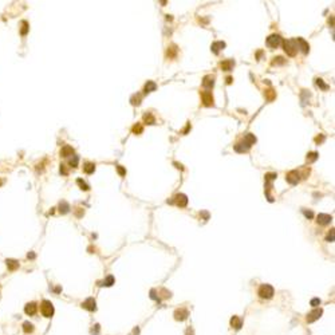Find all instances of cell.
<instances>
[{
    "label": "cell",
    "instance_id": "1",
    "mask_svg": "<svg viewBox=\"0 0 335 335\" xmlns=\"http://www.w3.org/2000/svg\"><path fill=\"white\" fill-rule=\"evenodd\" d=\"M273 292L275 291H273L272 286H270V284H262L259 291H257V294H259V296L262 299H271L273 296Z\"/></svg>",
    "mask_w": 335,
    "mask_h": 335
},
{
    "label": "cell",
    "instance_id": "2",
    "mask_svg": "<svg viewBox=\"0 0 335 335\" xmlns=\"http://www.w3.org/2000/svg\"><path fill=\"white\" fill-rule=\"evenodd\" d=\"M281 43H283L284 51L287 52V55H289V57H295V55H296L298 46H296L295 39H291V40H284V42H281Z\"/></svg>",
    "mask_w": 335,
    "mask_h": 335
},
{
    "label": "cell",
    "instance_id": "3",
    "mask_svg": "<svg viewBox=\"0 0 335 335\" xmlns=\"http://www.w3.org/2000/svg\"><path fill=\"white\" fill-rule=\"evenodd\" d=\"M40 311H42V314H43V316L51 318V316L54 315V306H52V303L48 302V300H43V302H42V306H40Z\"/></svg>",
    "mask_w": 335,
    "mask_h": 335
},
{
    "label": "cell",
    "instance_id": "4",
    "mask_svg": "<svg viewBox=\"0 0 335 335\" xmlns=\"http://www.w3.org/2000/svg\"><path fill=\"white\" fill-rule=\"evenodd\" d=\"M168 203L176 204V205L180 206V208H184V206H187V204H188V197L185 195H182V193H179V195H176V197H174L173 200L168 201Z\"/></svg>",
    "mask_w": 335,
    "mask_h": 335
},
{
    "label": "cell",
    "instance_id": "5",
    "mask_svg": "<svg viewBox=\"0 0 335 335\" xmlns=\"http://www.w3.org/2000/svg\"><path fill=\"white\" fill-rule=\"evenodd\" d=\"M281 38L280 35H276V34H273V35H270L267 38V46L271 47V48H276V47H279L281 44Z\"/></svg>",
    "mask_w": 335,
    "mask_h": 335
},
{
    "label": "cell",
    "instance_id": "6",
    "mask_svg": "<svg viewBox=\"0 0 335 335\" xmlns=\"http://www.w3.org/2000/svg\"><path fill=\"white\" fill-rule=\"evenodd\" d=\"M286 180H287V181H288L291 185H296L298 182H299V180H300L299 172H296V170L288 172V173H287V176H286Z\"/></svg>",
    "mask_w": 335,
    "mask_h": 335
},
{
    "label": "cell",
    "instance_id": "7",
    "mask_svg": "<svg viewBox=\"0 0 335 335\" xmlns=\"http://www.w3.org/2000/svg\"><path fill=\"white\" fill-rule=\"evenodd\" d=\"M322 314H323L322 308H315V310H312L311 312H308V315H307V322H308V323H312V322L318 320V319L322 316Z\"/></svg>",
    "mask_w": 335,
    "mask_h": 335
},
{
    "label": "cell",
    "instance_id": "8",
    "mask_svg": "<svg viewBox=\"0 0 335 335\" xmlns=\"http://www.w3.org/2000/svg\"><path fill=\"white\" fill-rule=\"evenodd\" d=\"M201 99H203L204 106H206V107L213 106V97H212L211 91H203L201 93Z\"/></svg>",
    "mask_w": 335,
    "mask_h": 335
},
{
    "label": "cell",
    "instance_id": "9",
    "mask_svg": "<svg viewBox=\"0 0 335 335\" xmlns=\"http://www.w3.org/2000/svg\"><path fill=\"white\" fill-rule=\"evenodd\" d=\"M295 42H296V46H298V50H302L303 54H308V51H310V46H308V43L304 40V39L302 38H296L295 39Z\"/></svg>",
    "mask_w": 335,
    "mask_h": 335
},
{
    "label": "cell",
    "instance_id": "10",
    "mask_svg": "<svg viewBox=\"0 0 335 335\" xmlns=\"http://www.w3.org/2000/svg\"><path fill=\"white\" fill-rule=\"evenodd\" d=\"M82 307L86 308L87 311H95V310H97V303H95L94 298H89V299H86L83 303H82Z\"/></svg>",
    "mask_w": 335,
    "mask_h": 335
},
{
    "label": "cell",
    "instance_id": "11",
    "mask_svg": "<svg viewBox=\"0 0 335 335\" xmlns=\"http://www.w3.org/2000/svg\"><path fill=\"white\" fill-rule=\"evenodd\" d=\"M316 221H318V224H320V225H327L332 221V217L330 216V215L320 213V215H318V220H316Z\"/></svg>",
    "mask_w": 335,
    "mask_h": 335
},
{
    "label": "cell",
    "instance_id": "12",
    "mask_svg": "<svg viewBox=\"0 0 335 335\" xmlns=\"http://www.w3.org/2000/svg\"><path fill=\"white\" fill-rule=\"evenodd\" d=\"M249 149H251V146H249L245 141H241V142H239L235 145V150L237 151V153H247Z\"/></svg>",
    "mask_w": 335,
    "mask_h": 335
},
{
    "label": "cell",
    "instance_id": "13",
    "mask_svg": "<svg viewBox=\"0 0 335 335\" xmlns=\"http://www.w3.org/2000/svg\"><path fill=\"white\" fill-rule=\"evenodd\" d=\"M215 84V76L213 75H205L203 79V86L205 87V89H212Z\"/></svg>",
    "mask_w": 335,
    "mask_h": 335
},
{
    "label": "cell",
    "instance_id": "14",
    "mask_svg": "<svg viewBox=\"0 0 335 335\" xmlns=\"http://www.w3.org/2000/svg\"><path fill=\"white\" fill-rule=\"evenodd\" d=\"M36 310H38V306H36V303H34V302L27 303V304H26V307H24L26 314H27V315H30V316L31 315H35Z\"/></svg>",
    "mask_w": 335,
    "mask_h": 335
},
{
    "label": "cell",
    "instance_id": "15",
    "mask_svg": "<svg viewBox=\"0 0 335 335\" xmlns=\"http://www.w3.org/2000/svg\"><path fill=\"white\" fill-rule=\"evenodd\" d=\"M233 66H235V62H233L232 59H227V60H223L221 63H220V68L224 71H231L233 68Z\"/></svg>",
    "mask_w": 335,
    "mask_h": 335
},
{
    "label": "cell",
    "instance_id": "16",
    "mask_svg": "<svg viewBox=\"0 0 335 335\" xmlns=\"http://www.w3.org/2000/svg\"><path fill=\"white\" fill-rule=\"evenodd\" d=\"M225 46H227V44H225L224 42H215V43H212L211 50H212V52H213V54H219L220 50H224Z\"/></svg>",
    "mask_w": 335,
    "mask_h": 335
},
{
    "label": "cell",
    "instance_id": "17",
    "mask_svg": "<svg viewBox=\"0 0 335 335\" xmlns=\"http://www.w3.org/2000/svg\"><path fill=\"white\" fill-rule=\"evenodd\" d=\"M174 318L176 320H185L188 318V311L185 308H180V310H176L174 312Z\"/></svg>",
    "mask_w": 335,
    "mask_h": 335
},
{
    "label": "cell",
    "instance_id": "18",
    "mask_svg": "<svg viewBox=\"0 0 335 335\" xmlns=\"http://www.w3.org/2000/svg\"><path fill=\"white\" fill-rule=\"evenodd\" d=\"M73 154H74V149L68 145H65L62 148V150H60V156L62 157H68V156H73Z\"/></svg>",
    "mask_w": 335,
    "mask_h": 335
},
{
    "label": "cell",
    "instance_id": "19",
    "mask_svg": "<svg viewBox=\"0 0 335 335\" xmlns=\"http://www.w3.org/2000/svg\"><path fill=\"white\" fill-rule=\"evenodd\" d=\"M83 170H84V173H87V174L94 173L95 164H93V162H86V164H84V166H83Z\"/></svg>",
    "mask_w": 335,
    "mask_h": 335
},
{
    "label": "cell",
    "instance_id": "20",
    "mask_svg": "<svg viewBox=\"0 0 335 335\" xmlns=\"http://www.w3.org/2000/svg\"><path fill=\"white\" fill-rule=\"evenodd\" d=\"M156 89H157V84L154 83V82H151V81H148V83L145 84V89H143V91H145V94H148V93L154 91Z\"/></svg>",
    "mask_w": 335,
    "mask_h": 335
},
{
    "label": "cell",
    "instance_id": "21",
    "mask_svg": "<svg viewBox=\"0 0 335 335\" xmlns=\"http://www.w3.org/2000/svg\"><path fill=\"white\" fill-rule=\"evenodd\" d=\"M243 141H245V142L248 143L249 146H252L255 142H256V137H255L253 134H251V133H248V134L244 135V140H243Z\"/></svg>",
    "mask_w": 335,
    "mask_h": 335
},
{
    "label": "cell",
    "instance_id": "22",
    "mask_svg": "<svg viewBox=\"0 0 335 335\" xmlns=\"http://www.w3.org/2000/svg\"><path fill=\"white\" fill-rule=\"evenodd\" d=\"M7 267L10 268V270L11 271H15V270H18V268H19V263L16 262V260H12V259H8L7 260Z\"/></svg>",
    "mask_w": 335,
    "mask_h": 335
},
{
    "label": "cell",
    "instance_id": "23",
    "mask_svg": "<svg viewBox=\"0 0 335 335\" xmlns=\"http://www.w3.org/2000/svg\"><path fill=\"white\" fill-rule=\"evenodd\" d=\"M231 326L235 327L236 330H239L241 327V319L237 318V316H233L232 319H231Z\"/></svg>",
    "mask_w": 335,
    "mask_h": 335
},
{
    "label": "cell",
    "instance_id": "24",
    "mask_svg": "<svg viewBox=\"0 0 335 335\" xmlns=\"http://www.w3.org/2000/svg\"><path fill=\"white\" fill-rule=\"evenodd\" d=\"M68 211H70V205H68L66 201H62V203H60V205H59V212L65 215V213H67Z\"/></svg>",
    "mask_w": 335,
    "mask_h": 335
},
{
    "label": "cell",
    "instance_id": "25",
    "mask_svg": "<svg viewBox=\"0 0 335 335\" xmlns=\"http://www.w3.org/2000/svg\"><path fill=\"white\" fill-rule=\"evenodd\" d=\"M143 121H145L148 125H154V123H156V119H154V117L151 115L150 113H148V114H145V115H143Z\"/></svg>",
    "mask_w": 335,
    "mask_h": 335
},
{
    "label": "cell",
    "instance_id": "26",
    "mask_svg": "<svg viewBox=\"0 0 335 335\" xmlns=\"http://www.w3.org/2000/svg\"><path fill=\"white\" fill-rule=\"evenodd\" d=\"M113 284H114V278H113V276H111V275H109L107 278H106L105 280H103L102 283L99 284V286H106V287H110V286H113Z\"/></svg>",
    "mask_w": 335,
    "mask_h": 335
},
{
    "label": "cell",
    "instance_id": "27",
    "mask_svg": "<svg viewBox=\"0 0 335 335\" xmlns=\"http://www.w3.org/2000/svg\"><path fill=\"white\" fill-rule=\"evenodd\" d=\"M23 330H24L26 334H28V332H32V331H34V326L30 323V322H24V323H23Z\"/></svg>",
    "mask_w": 335,
    "mask_h": 335
},
{
    "label": "cell",
    "instance_id": "28",
    "mask_svg": "<svg viewBox=\"0 0 335 335\" xmlns=\"http://www.w3.org/2000/svg\"><path fill=\"white\" fill-rule=\"evenodd\" d=\"M286 63V59L281 57H278V58H273L272 60V66H278V65H284Z\"/></svg>",
    "mask_w": 335,
    "mask_h": 335
},
{
    "label": "cell",
    "instance_id": "29",
    "mask_svg": "<svg viewBox=\"0 0 335 335\" xmlns=\"http://www.w3.org/2000/svg\"><path fill=\"white\" fill-rule=\"evenodd\" d=\"M316 158H318V153H316V151H312V153L307 154V162L308 164H310V162H314Z\"/></svg>",
    "mask_w": 335,
    "mask_h": 335
},
{
    "label": "cell",
    "instance_id": "30",
    "mask_svg": "<svg viewBox=\"0 0 335 335\" xmlns=\"http://www.w3.org/2000/svg\"><path fill=\"white\" fill-rule=\"evenodd\" d=\"M76 184H78L79 187H81V189H83V190H89V189H90L89 185H87L82 179H78V180H76Z\"/></svg>",
    "mask_w": 335,
    "mask_h": 335
},
{
    "label": "cell",
    "instance_id": "31",
    "mask_svg": "<svg viewBox=\"0 0 335 335\" xmlns=\"http://www.w3.org/2000/svg\"><path fill=\"white\" fill-rule=\"evenodd\" d=\"M133 133H134V134H141V133H142V125L141 123H135L134 126H133Z\"/></svg>",
    "mask_w": 335,
    "mask_h": 335
},
{
    "label": "cell",
    "instance_id": "32",
    "mask_svg": "<svg viewBox=\"0 0 335 335\" xmlns=\"http://www.w3.org/2000/svg\"><path fill=\"white\" fill-rule=\"evenodd\" d=\"M315 81H316V84H318L320 89H323V90H327V89H328V86H327V84L323 82V79L318 78V79H315Z\"/></svg>",
    "mask_w": 335,
    "mask_h": 335
},
{
    "label": "cell",
    "instance_id": "33",
    "mask_svg": "<svg viewBox=\"0 0 335 335\" xmlns=\"http://www.w3.org/2000/svg\"><path fill=\"white\" fill-rule=\"evenodd\" d=\"M141 103V95L138 94V95H134V97L132 98V105H134V106H138Z\"/></svg>",
    "mask_w": 335,
    "mask_h": 335
},
{
    "label": "cell",
    "instance_id": "34",
    "mask_svg": "<svg viewBox=\"0 0 335 335\" xmlns=\"http://www.w3.org/2000/svg\"><path fill=\"white\" fill-rule=\"evenodd\" d=\"M78 161H79L78 156H73V158L70 159V162H68V164H70L73 168H76V166H78Z\"/></svg>",
    "mask_w": 335,
    "mask_h": 335
},
{
    "label": "cell",
    "instance_id": "35",
    "mask_svg": "<svg viewBox=\"0 0 335 335\" xmlns=\"http://www.w3.org/2000/svg\"><path fill=\"white\" fill-rule=\"evenodd\" d=\"M176 52H177V48H176V46H172L168 50V57H169V58H173L174 55H176Z\"/></svg>",
    "mask_w": 335,
    "mask_h": 335
},
{
    "label": "cell",
    "instance_id": "36",
    "mask_svg": "<svg viewBox=\"0 0 335 335\" xmlns=\"http://www.w3.org/2000/svg\"><path fill=\"white\" fill-rule=\"evenodd\" d=\"M276 177H278V174H276V173H267V174H265V181L270 182V181H272V180H275Z\"/></svg>",
    "mask_w": 335,
    "mask_h": 335
},
{
    "label": "cell",
    "instance_id": "37",
    "mask_svg": "<svg viewBox=\"0 0 335 335\" xmlns=\"http://www.w3.org/2000/svg\"><path fill=\"white\" fill-rule=\"evenodd\" d=\"M265 95H267V99H270V101H272L273 98H275V93H273L272 89L267 90V91H265Z\"/></svg>",
    "mask_w": 335,
    "mask_h": 335
},
{
    "label": "cell",
    "instance_id": "38",
    "mask_svg": "<svg viewBox=\"0 0 335 335\" xmlns=\"http://www.w3.org/2000/svg\"><path fill=\"white\" fill-rule=\"evenodd\" d=\"M22 35H26V34H27V31H28V23L27 22H22Z\"/></svg>",
    "mask_w": 335,
    "mask_h": 335
},
{
    "label": "cell",
    "instance_id": "39",
    "mask_svg": "<svg viewBox=\"0 0 335 335\" xmlns=\"http://www.w3.org/2000/svg\"><path fill=\"white\" fill-rule=\"evenodd\" d=\"M303 213H304V216L307 217V219H312L314 217V213L311 211H307V209H303Z\"/></svg>",
    "mask_w": 335,
    "mask_h": 335
},
{
    "label": "cell",
    "instance_id": "40",
    "mask_svg": "<svg viewBox=\"0 0 335 335\" xmlns=\"http://www.w3.org/2000/svg\"><path fill=\"white\" fill-rule=\"evenodd\" d=\"M327 241H330V243H332L334 241V229L330 231V233L327 235Z\"/></svg>",
    "mask_w": 335,
    "mask_h": 335
},
{
    "label": "cell",
    "instance_id": "41",
    "mask_svg": "<svg viewBox=\"0 0 335 335\" xmlns=\"http://www.w3.org/2000/svg\"><path fill=\"white\" fill-rule=\"evenodd\" d=\"M319 304H320V299H318V298L311 300V306H312V307H316V306H319Z\"/></svg>",
    "mask_w": 335,
    "mask_h": 335
},
{
    "label": "cell",
    "instance_id": "42",
    "mask_svg": "<svg viewBox=\"0 0 335 335\" xmlns=\"http://www.w3.org/2000/svg\"><path fill=\"white\" fill-rule=\"evenodd\" d=\"M117 169H118V173L121 174V176H125V174H126V170H125V169H123L122 166H118Z\"/></svg>",
    "mask_w": 335,
    "mask_h": 335
},
{
    "label": "cell",
    "instance_id": "43",
    "mask_svg": "<svg viewBox=\"0 0 335 335\" xmlns=\"http://www.w3.org/2000/svg\"><path fill=\"white\" fill-rule=\"evenodd\" d=\"M323 141H324V135H320V137H316L315 138V142H318V143L323 142Z\"/></svg>",
    "mask_w": 335,
    "mask_h": 335
},
{
    "label": "cell",
    "instance_id": "44",
    "mask_svg": "<svg viewBox=\"0 0 335 335\" xmlns=\"http://www.w3.org/2000/svg\"><path fill=\"white\" fill-rule=\"evenodd\" d=\"M60 173H62V174H67V170H66L65 165H60Z\"/></svg>",
    "mask_w": 335,
    "mask_h": 335
},
{
    "label": "cell",
    "instance_id": "45",
    "mask_svg": "<svg viewBox=\"0 0 335 335\" xmlns=\"http://www.w3.org/2000/svg\"><path fill=\"white\" fill-rule=\"evenodd\" d=\"M150 298H151V299H154V300L157 299V296H156V291H154V289H151V291H150Z\"/></svg>",
    "mask_w": 335,
    "mask_h": 335
},
{
    "label": "cell",
    "instance_id": "46",
    "mask_svg": "<svg viewBox=\"0 0 335 335\" xmlns=\"http://www.w3.org/2000/svg\"><path fill=\"white\" fill-rule=\"evenodd\" d=\"M232 81H233V79L231 78V76H228V78H227V83H228V84H231V83H232Z\"/></svg>",
    "mask_w": 335,
    "mask_h": 335
},
{
    "label": "cell",
    "instance_id": "47",
    "mask_svg": "<svg viewBox=\"0 0 335 335\" xmlns=\"http://www.w3.org/2000/svg\"><path fill=\"white\" fill-rule=\"evenodd\" d=\"M27 257H28V259H34V257H35V255H34V253H28Z\"/></svg>",
    "mask_w": 335,
    "mask_h": 335
},
{
    "label": "cell",
    "instance_id": "48",
    "mask_svg": "<svg viewBox=\"0 0 335 335\" xmlns=\"http://www.w3.org/2000/svg\"><path fill=\"white\" fill-rule=\"evenodd\" d=\"M1 184H3V182H1V180H0V185H1Z\"/></svg>",
    "mask_w": 335,
    "mask_h": 335
}]
</instances>
